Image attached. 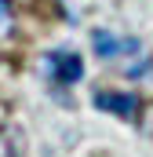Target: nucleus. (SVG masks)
Masks as SVG:
<instances>
[{
    "instance_id": "nucleus-1",
    "label": "nucleus",
    "mask_w": 153,
    "mask_h": 157,
    "mask_svg": "<svg viewBox=\"0 0 153 157\" xmlns=\"http://www.w3.org/2000/svg\"><path fill=\"white\" fill-rule=\"evenodd\" d=\"M44 70H47V77L55 88H69L76 80L84 77V62H80V55L76 51H47V59H44Z\"/></svg>"
},
{
    "instance_id": "nucleus-2",
    "label": "nucleus",
    "mask_w": 153,
    "mask_h": 157,
    "mask_svg": "<svg viewBox=\"0 0 153 157\" xmlns=\"http://www.w3.org/2000/svg\"><path fill=\"white\" fill-rule=\"evenodd\" d=\"M95 106L120 121H139V110H142V102L128 91H95Z\"/></svg>"
},
{
    "instance_id": "nucleus-3",
    "label": "nucleus",
    "mask_w": 153,
    "mask_h": 157,
    "mask_svg": "<svg viewBox=\"0 0 153 157\" xmlns=\"http://www.w3.org/2000/svg\"><path fill=\"white\" fill-rule=\"evenodd\" d=\"M0 157H26V132L7 124L0 128Z\"/></svg>"
},
{
    "instance_id": "nucleus-4",
    "label": "nucleus",
    "mask_w": 153,
    "mask_h": 157,
    "mask_svg": "<svg viewBox=\"0 0 153 157\" xmlns=\"http://www.w3.org/2000/svg\"><path fill=\"white\" fill-rule=\"evenodd\" d=\"M91 48H95L99 59H117V55L124 51V40L113 37L110 29H95V33H91Z\"/></svg>"
},
{
    "instance_id": "nucleus-5",
    "label": "nucleus",
    "mask_w": 153,
    "mask_h": 157,
    "mask_svg": "<svg viewBox=\"0 0 153 157\" xmlns=\"http://www.w3.org/2000/svg\"><path fill=\"white\" fill-rule=\"evenodd\" d=\"M139 128L153 135V102H142V110H139Z\"/></svg>"
},
{
    "instance_id": "nucleus-6",
    "label": "nucleus",
    "mask_w": 153,
    "mask_h": 157,
    "mask_svg": "<svg viewBox=\"0 0 153 157\" xmlns=\"http://www.w3.org/2000/svg\"><path fill=\"white\" fill-rule=\"evenodd\" d=\"M4 4H11V7H37L40 0H4Z\"/></svg>"
}]
</instances>
